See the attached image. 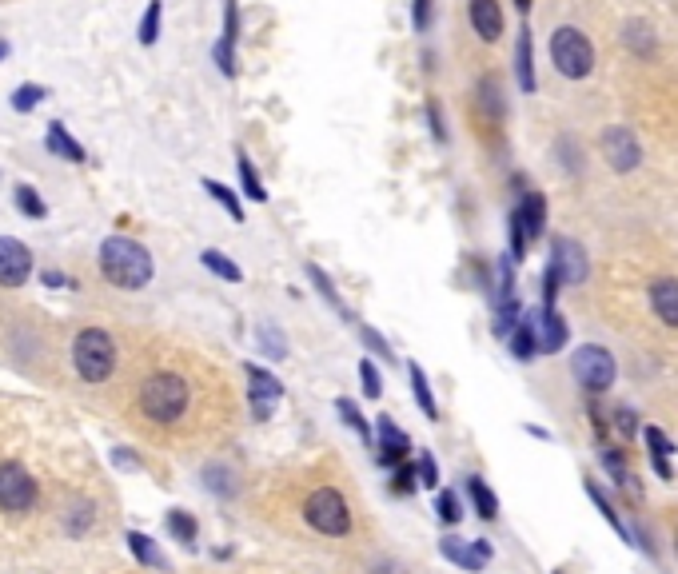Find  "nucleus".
Wrapping results in <instances>:
<instances>
[{"label":"nucleus","instance_id":"nucleus-12","mask_svg":"<svg viewBox=\"0 0 678 574\" xmlns=\"http://www.w3.org/2000/svg\"><path fill=\"white\" fill-rule=\"evenodd\" d=\"M375 447H379L375 455H379V463H383V467H399V463L407 459V451H411V439H407V435H403V431H399V427L383 415V419H379V427H375Z\"/></svg>","mask_w":678,"mask_h":574},{"label":"nucleus","instance_id":"nucleus-29","mask_svg":"<svg viewBox=\"0 0 678 574\" xmlns=\"http://www.w3.org/2000/svg\"><path fill=\"white\" fill-rule=\"evenodd\" d=\"M128 547H132V555L140 559V563H148V567H164V555L152 547V539H144L140 531H132L128 535Z\"/></svg>","mask_w":678,"mask_h":574},{"label":"nucleus","instance_id":"nucleus-42","mask_svg":"<svg viewBox=\"0 0 678 574\" xmlns=\"http://www.w3.org/2000/svg\"><path fill=\"white\" fill-rule=\"evenodd\" d=\"M559 272L547 264V272H543V307H555V295H559Z\"/></svg>","mask_w":678,"mask_h":574},{"label":"nucleus","instance_id":"nucleus-4","mask_svg":"<svg viewBox=\"0 0 678 574\" xmlns=\"http://www.w3.org/2000/svg\"><path fill=\"white\" fill-rule=\"evenodd\" d=\"M72 363H76V371L88 379V383H104L108 375H112V367H116V347H112V339L104 335V331H80L76 335V343H72Z\"/></svg>","mask_w":678,"mask_h":574},{"label":"nucleus","instance_id":"nucleus-30","mask_svg":"<svg viewBox=\"0 0 678 574\" xmlns=\"http://www.w3.org/2000/svg\"><path fill=\"white\" fill-rule=\"evenodd\" d=\"M391 491H395V495H403V499H407V495H415V491H419V471H415V467H407V463H399V467H395V475H391Z\"/></svg>","mask_w":678,"mask_h":574},{"label":"nucleus","instance_id":"nucleus-20","mask_svg":"<svg viewBox=\"0 0 678 574\" xmlns=\"http://www.w3.org/2000/svg\"><path fill=\"white\" fill-rule=\"evenodd\" d=\"M44 144H48V152H56L60 160H72V164H84V148L68 136V128L64 124H52L48 128V136H44Z\"/></svg>","mask_w":678,"mask_h":574},{"label":"nucleus","instance_id":"nucleus-14","mask_svg":"<svg viewBox=\"0 0 678 574\" xmlns=\"http://www.w3.org/2000/svg\"><path fill=\"white\" fill-rule=\"evenodd\" d=\"M563 347H567V323H563V315L555 307H543V315H539V351L555 355Z\"/></svg>","mask_w":678,"mask_h":574},{"label":"nucleus","instance_id":"nucleus-6","mask_svg":"<svg viewBox=\"0 0 678 574\" xmlns=\"http://www.w3.org/2000/svg\"><path fill=\"white\" fill-rule=\"evenodd\" d=\"M571 367H575V379H579L591 395L611 391V383H615V359H611V351L599 347V343H583V347L575 351Z\"/></svg>","mask_w":678,"mask_h":574},{"label":"nucleus","instance_id":"nucleus-10","mask_svg":"<svg viewBox=\"0 0 678 574\" xmlns=\"http://www.w3.org/2000/svg\"><path fill=\"white\" fill-rule=\"evenodd\" d=\"M244 371H248V379H252V411H256V419H272V407L280 403L284 383H280L272 371L256 367V363H248Z\"/></svg>","mask_w":678,"mask_h":574},{"label":"nucleus","instance_id":"nucleus-34","mask_svg":"<svg viewBox=\"0 0 678 574\" xmlns=\"http://www.w3.org/2000/svg\"><path fill=\"white\" fill-rule=\"evenodd\" d=\"M40 100H44V88H40V84H20L16 96H12V108H16V112H32Z\"/></svg>","mask_w":678,"mask_h":574},{"label":"nucleus","instance_id":"nucleus-22","mask_svg":"<svg viewBox=\"0 0 678 574\" xmlns=\"http://www.w3.org/2000/svg\"><path fill=\"white\" fill-rule=\"evenodd\" d=\"M467 491H471V503H475V511H479V519H499V499H495V491L483 483V479H467Z\"/></svg>","mask_w":678,"mask_h":574},{"label":"nucleus","instance_id":"nucleus-36","mask_svg":"<svg viewBox=\"0 0 678 574\" xmlns=\"http://www.w3.org/2000/svg\"><path fill=\"white\" fill-rule=\"evenodd\" d=\"M359 379H363V395H367V399H379V395H383V383H379V371H375L371 359L359 363Z\"/></svg>","mask_w":678,"mask_h":574},{"label":"nucleus","instance_id":"nucleus-46","mask_svg":"<svg viewBox=\"0 0 678 574\" xmlns=\"http://www.w3.org/2000/svg\"><path fill=\"white\" fill-rule=\"evenodd\" d=\"M615 427H619V435H623V439H631V435L639 431V419H635V411H627V407H623V411H615Z\"/></svg>","mask_w":678,"mask_h":574},{"label":"nucleus","instance_id":"nucleus-43","mask_svg":"<svg viewBox=\"0 0 678 574\" xmlns=\"http://www.w3.org/2000/svg\"><path fill=\"white\" fill-rule=\"evenodd\" d=\"M647 32L651 28H643V24H627V40H631L635 52H651V36Z\"/></svg>","mask_w":678,"mask_h":574},{"label":"nucleus","instance_id":"nucleus-11","mask_svg":"<svg viewBox=\"0 0 678 574\" xmlns=\"http://www.w3.org/2000/svg\"><path fill=\"white\" fill-rule=\"evenodd\" d=\"M32 272V256L20 240L0 236V287H20Z\"/></svg>","mask_w":678,"mask_h":574},{"label":"nucleus","instance_id":"nucleus-31","mask_svg":"<svg viewBox=\"0 0 678 574\" xmlns=\"http://www.w3.org/2000/svg\"><path fill=\"white\" fill-rule=\"evenodd\" d=\"M160 12H164V4L152 0L148 12H144V20H140V44H156V36H160Z\"/></svg>","mask_w":678,"mask_h":574},{"label":"nucleus","instance_id":"nucleus-9","mask_svg":"<svg viewBox=\"0 0 678 574\" xmlns=\"http://www.w3.org/2000/svg\"><path fill=\"white\" fill-rule=\"evenodd\" d=\"M551 268L559 272L563 284H583V280H587V252H583L575 240L559 236V240L551 244Z\"/></svg>","mask_w":678,"mask_h":574},{"label":"nucleus","instance_id":"nucleus-13","mask_svg":"<svg viewBox=\"0 0 678 574\" xmlns=\"http://www.w3.org/2000/svg\"><path fill=\"white\" fill-rule=\"evenodd\" d=\"M439 555L451 559L455 567L463 571H483L491 563V547L487 543H463V539H443L439 543Z\"/></svg>","mask_w":678,"mask_h":574},{"label":"nucleus","instance_id":"nucleus-47","mask_svg":"<svg viewBox=\"0 0 678 574\" xmlns=\"http://www.w3.org/2000/svg\"><path fill=\"white\" fill-rule=\"evenodd\" d=\"M651 463H655V471H659V479H675V471H671V463H667V455H651Z\"/></svg>","mask_w":678,"mask_h":574},{"label":"nucleus","instance_id":"nucleus-18","mask_svg":"<svg viewBox=\"0 0 678 574\" xmlns=\"http://www.w3.org/2000/svg\"><path fill=\"white\" fill-rule=\"evenodd\" d=\"M519 216H523V228H527V240H539L543 236V224H547V200L539 192H527L523 204H515Z\"/></svg>","mask_w":678,"mask_h":574},{"label":"nucleus","instance_id":"nucleus-41","mask_svg":"<svg viewBox=\"0 0 678 574\" xmlns=\"http://www.w3.org/2000/svg\"><path fill=\"white\" fill-rule=\"evenodd\" d=\"M643 439L651 443V455H671V451H675V443H671L659 427H643Z\"/></svg>","mask_w":678,"mask_h":574},{"label":"nucleus","instance_id":"nucleus-19","mask_svg":"<svg viewBox=\"0 0 678 574\" xmlns=\"http://www.w3.org/2000/svg\"><path fill=\"white\" fill-rule=\"evenodd\" d=\"M515 80L523 92H535V60H531V32H519V48H515Z\"/></svg>","mask_w":678,"mask_h":574},{"label":"nucleus","instance_id":"nucleus-21","mask_svg":"<svg viewBox=\"0 0 678 574\" xmlns=\"http://www.w3.org/2000/svg\"><path fill=\"white\" fill-rule=\"evenodd\" d=\"M407 371H411V395H415V403L423 407V415H427V419H439V403H435V395H431V383H427L423 367H419V363H411Z\"/></svg>","mask_w":678,"mask_h":574},{"label":"nucleus","instance_id":"nucleus-5","mask_svg":"<svg viewBox=\"0 0 678 574\" xmlns=\"http://www.w3.org/2000/svg\"><path fill=\"white\" fill-rule=\"evenodd\" d=\"M304 515L320 535H347L351 531V511H347V503H343V495L336 487L312 491L308 503H304Z\"/></svg>","mask_w":678,"mask_h":574},{"label":"nucleus","instance_id":"nucleus-45","mask_svg":"<svg viewBox=\"0 0 678 574\" xmlns=\"http://www.w3.org/2000/svg\"><path fill=\"white\" fill-rule=\"evenodd\" d=\"M411 24H415V32H427V24H431V0H415V4H411Z\"/></svg>","mask_w":678,"mask_h":574},{"label":"nucleus","instance_id":"nucleus-35","mask_svg":"<svg viewBox=\"0 0 678 574\" xmlns=\"http://www.w3.org/2000/svg\"><path fill=\"white\" fill-rule=\"evenodd\" d=\"M256 335H260V347H264V355H272V359H284V355H288V343H284V335H280L276 327H260Z\"/></svg>","mask_w":678,"mask_h":574},{"label":"nucleus","instance_id":"nucleus-8","mask_svg":"<svg viewBox=\"0 0 678 574\" xmlns=\"http://www.w3.org/2000/svg\"><path fill=\"white\" fill-rule=\"evenodd\" d=\"M603 156L615 172H635L639 160H643V148H639L631 128H607L603 132Z\"/></svg>","mask_w":678,"mask_h":574},{"label":"nucleus","instance_id":"nucleus-1","mask_svg":"<svg viewBox=\"0 0 678 574\" xmlns=\"http://www.w3.org/2000/svg\"><path fill=\"white\" fill-rule=\"evenodd\" d=\"M100 272L108 284L132 291V287H144L152 280V256L128 236H108L100 244Z\"/></svg>","mask_w":678,"mask_h":574},{"label":"nucleus","instance_id":"nucleus-32","mask_svg":"<svg viewBox=\"0 0 678 574\" xmlns=\"http://www.w3.org/2000/svg\"><path fill=\"white\" fill-rule=\"evenodd\" d=\"M435 511H439V519H443L447 527H455V523L463 519V507H459V495H455V491H439Z\"/></svg>","mask_w":678,"mask_h":574},{"label":"nucleus","instance_id":"nucleus-38","mask_svg":"<svg viewBox=\"0 0 678 574\" xmlns=\"http://www.w3.org/2000/svg\"><path fill=\"white\" fill-rule=\"evenodd\" d=\"M16 208H20V212H28L32 220H40V216H44V204H40V196H36L32 188H16Z\"/></svg>","mask_w":678,"mask_h":574},{"label":"nucleus","instance_id":"nucleus-44","mask_svg":"<svg viewBox=\"0 0 678 574\" xmlns=\"http://www.w3.org/2000/svg\"><path fill=\"white\" fill-rule=\"evenodd\" d=\"M427 120H431V136L443 144L447 140V128H443V112H439V100H427Z\"/></svg>","mask_w":678,"mask_h":574},{"label":"nucleus","instance_id":"nucleus-26","mask_svg":"<svg viewBox=\"0 0 678 574\" xmlns=\"http://www.w3.org/2000/svg\"><path fill=\"white\" fill-rule=\"evenodd\" d=\"M204 192H208L216 204H224V208H228V216H232L236 224H244V204L236 200V192H232V188H224V184H216V180H204Z\"/></svg>","mask_w":678,"mask_h":574},{"label":"nucleus","instance_id":"nucleus-49","mask_svg":"<svg viewBox=\"0 0 678 574\" xmlns=\"http://www.w3.org/2000/svg\"><path fill=\"white\" fill-rule=\"evenodd\" d=\"M4 56H8V44H0V60H4Z\"/></svg>","mask_w":678,"mask_h":574},{"label":"nucleus","instance_id":"nucleus-7","mask_svg":"<svg viewBox=\"0 0 678 574\" xmlns=\"http://www.w3.org/2000/svg\"><path fill=\"white\" fill-rule=\"evenodd\" d=\"M36 503V483L20 463H0V511H32Z\"/></svg>","mask_w":678,"mask_h":574},{"label":"nucleus","instance_id":"nucleus-25","mask_svg":"<svg viewBox=\"0 0 678 574\" xmlns=\"http://www.w3.org/2000/svg\"><path fill=\"white\" fill-rule=\"evenodd\" d=\"M200 260H204V268H208L212 276H220V280H228V284H240V280H244V272H240L224 252H216V248H208Z\"/></svg>","mask_w":678,"mask_h":574},{"label":"nucleus","instance_id":"nucleus-48","mask_svg":"<svg viewBox=\"0 0 678 574\" xmlns=\"http://www.w3.org/2000/svg\"><path fill=\"white\" fill-rule=\"evenodd\" d=\"M515 8H519V12H527V8H531V0H515Z\"/></svg>","mask_w":678,"mask_h":574},{"label":"nucleus","instance_id":"nucleus-27","mask_svg":"<svg viewBox=\"0 0 678 574\" xmlns=\"http://www.w3.org/2000/svg\"><path fill=\"white\" fill-rule=\"evenodd\" d=\"M587 495H591V503H595V507L603 511V519H607V523H611V527H615V531H619V535H623V539L631 543V531L623 527V519H619V511H615V503H611V499H607V495H603V491H599L595 483H587Z\"/></svg>","mask_w":678,"mask_h":574},{"label":"nucleus","instance_id":"nucleus-2","mask_svg":"<svg viewBox=\"0 0 678 574\" xmlns=\"http://www.w3.org/2000/svg\"><path fill=\"white\" fill-rule=\"evenodd\" d=\"M140 407H144V415L156 419V423H176V419L184 415V407H188V383H184L180 375L160 371V375H152V379L144 383Z\"/></svg>","mask_w":678,"mask_h":574},{"label":"nucleus","instance_id":"nucleus-40","mask_svg":"<svg viewBox=\"0 0 678 574\" xmlns=\"http://www.w3.org/2000/svg\"><path fill=\"white\" fill-rule=\"evenodd\" d=\"M236 36H240V12H236V0H224V44L236 48Z\"/></svg>","mask_w":678,"mask_h":574},{"label":"nucleus","instance_id":"nucleus-17","mask_svg":"<svg viewBox=\"0 0 678 574\" xmlns=\"http://www.w3.org/2000/svg\"><path fill=\"white\" fill-rule=\"evenodd\" d=\"M651 307L667 327H678V280H655L651 284Z\"/></svg>","mask_w":678,"mask_h":574},{"label":"nucleus","instance_id":"nucleus-37","mask_svg":"<svg viewBox=\"0 0 678 574\" xmlns=\"http://www.w3.org/2000/svg\"><path fill=\"white\" fill-rule=\"evenodd\" d=\"M359 335H363V343H367V351H375V355H383L387 363L395 359V355H391V347H387V339H383V335H379L375 327H367V323H359Z\"/></svg>","mask_w":678,"mask_h":574},{"label":"nucleus","instance_id":"nucleus-24","mask_svg":"<svg viewBox=\"0 0 678 574\" xmlns=\"http://www.w3.org/2000/svg\"><path fill=\"white\" fill-rule=\"evenodd\" d=\"M236 164H240V184H244V196L248 200H268V192H264V184H260V176H256V168H252V160H248V152L240 148L236 152Z\"/></svg>","mask_w":678,"mask_h":574},{"label":"nucleus","instance_id":"nucleus-23","mask_svg":"<svg viewBox=\"0 0 678 574\" xmlns=\"http://www.w3.org/2000/svg\"><path fill=\"white\" fill-rule=\"evenodd\" d=\"M336 411H339V419H343V423H347V427H351V431H355L367 447H375V431H371V423L363 419V411H359L351 399H336Z\"/></svg>","mask_w":678,"mask_h":574},{"label":"nucleus","instance_id":"nucleus-15","mask_svg":"<svg viewBox=\"0 0 678 574\" xmlns=\"http://www.w3.org/2000/svg\"><path fill=\"white\" fill-rule=\"evenodd\" d=\"M471 28H475L483 40H499V36H503L499 0H471Z\"/></svg>","mask_w":678,"mask_h":574},{"label":"nucleus","instance_id":"nucleus-3","mask_svg":"<svg viewBox=\"0 0 678 574\" xmlns=\"http://www.w3.org/2000/svg\"><path fill=\"white\" fill-rule=\"evenodd\" d=\"M551 60H555V68H559L567 80H583V76H591V68H595V48H591V40H587L579 28L563 24V28L551 36Z\"/></svg>","mask_w":678,"mask_h":574},{"label":"nucleus","instance_id":"nucleus-16","mask_svg":"<svg viewBox=\"0 0 678 574\" xmlns=\"http://www.w3.org/2000/svg\"><path fill=\"white\" fill-rule=\"evenodd\" d=\"M515 359H535L539 355V315H523L519 327L507 335Z\"/></svg>","mask_w":678,"mask_h":574},{"label":"nucleus","instance_id":"nucleus-33","mask_svg":"<svg viewBox=\"0 0 678 574\" xmlns=\"http://www.w3.org/2000/svg\"><path fill=\"white\" fill-rule=\"evenodd\" d=\"M168 531H172L180 543H188V547L196 543V519L184 515V511H172V515H168Z\"/></svg>","mask_w":678,"mask_h":574},{"label":"nucleus","instance_id":"nucleus-28","mask_svg":"<svg viewBox=\"0 0 678 574\" xmlns=\"http://www.w3.org/2000/svg\"><path fill=\"white\" fill-rule=\"evenodd\" d=\"M308 276H312V284H316V291H320V295H324V299H328V303L336 307V311H339V315H343V319H355V315H347V307H343V299H339V291H336V287H332V280H328V276H324V272H320L316 264H308Z\"/></svg>","mask_w":678,"mask_h":574},{"label":"nucleus","instance_id":"nucleus-39","mask_svg":"<svg viewBox=\"0 0 678 574\" xmlns=\"http://www.w3.org/2000/svg\"><path fill=\"white\" fill-rule=\"evenodd\" d=\"M419 487H439V467H435V455L431 451H423L419 455Z\"/></svg>","mask_w":678,"mask_h":574}]
</instances>
